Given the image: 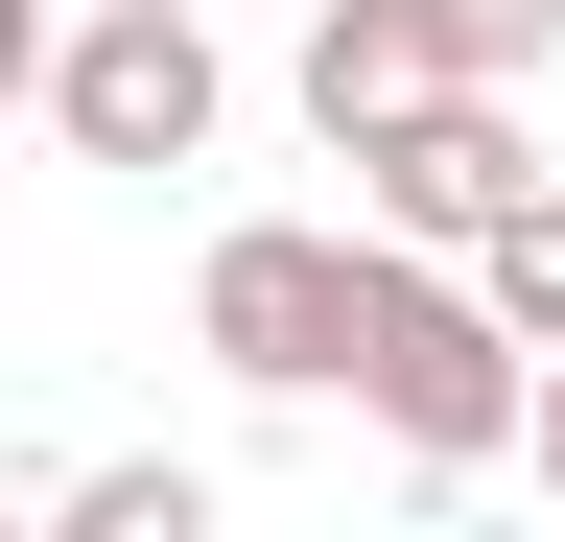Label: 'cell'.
I'll use <instances>...</instances> for the list:
<instances>
[{
    "instance_id": "1",
    "label": "cell",
    "mask_w": 565,
    "mask_h": 542,
    "mask_svg": "<svg viewBox=\"0 0 565 542\" xmlns=\"http://www.w3.org/2000/svg\"><path fill=\"white\" fill-rule=\"evenodd\" d=\"M353 401L401 425V471H494L519 448V330L471 307V259H424V236H353Z\"/></svg>"
},
{
    "instance_id": "3",
    "label": "cell",
    "mask_w": 565,
    "mask_h": 542,
    "mask_svg": "<svg viewBox=\"0 0 565 542\" xmlns=\"http://www.w3.org/2000/svg\"><path fill=\"white\" fill-rule=\"evenodd\" d=\"M189 354L259 378V401H330V354H353V236L236 213V236H212V284H189Z\"/></svg>"
},
{
    "instance_id": "5",
    "label": "cell",
    "mask_w": 565,
    "mask_h": 542,
    "mask_svg": "<svg viewBox=\"0 0 565 542\" xmlns=\"http://www.w3.org/2000/svg\"><path fill=\"white\" fill-rule=\"evenodd\" d=\"M424 72H448V47H424V0H330V24H307V118H330V142H377Z\"/></svg>"
},
{
    "instance_id": "9",
    "label": "cell",
    "mask_w": 565,
    "mask_h": 542,
    "mask_svg": "<svg viewBox=\"0 0 565 542\" xmlns=\"http://www.w3.org/2000/svg\"><path fill=\"white\" fill-rule=\"evenodd\" d=\"M519 448H542V496H565V354H519Z\"/></svg>"
},
{
    "instance_id": "2",
    "label": "cell",
    "mask_w": 565,
    "mask_h": 542,
    "mask_svg": "<svg viewBox=\"0 0 565 542\" xmlns=\"http://www.w3.org/2000/svg\"><path fill=\"white\" fill-rule=\"evenodd\" d=\"M24 95H47V142H71V166H212V118H236V72H212L189 0H71Z\"/></svg>"
},
{
    "instance_id": "6",
    "label": "cell",
    "mask_w": 565,
    "mask_h": 542,
    "mask_svg": "<svg viewBox=\"0 0 565 542\" xmlns=\"http://www.w3.org/2000/svg\"><path fill=\"white\" fill-rule=\"evenodd\" d=\"M448 259H471V307L519 330V354H565V189H494V213H471Z\"/></svg>"
},
{
    "instance_id": "4",
    "label": "cell",
    "mask_w": 565,
    "mask_h": 542,
    "mask_svg": "<svg viewBox=\"0 0 565 542\" xmlns=\"http://www.w3.org/2000/svg\"><path fill=\"white\" fill-rule=\"evenodd\" d=\"M353 189H377V236H424V259H448L471 213H494V189H542V142H519V95H494V72H424L401 118H377V142H330Z\"/></svg>"
},
{
    "instance_id": "7",
    "label": "cell",
    "mask_w": 565,
    "mask_h": 542,
    "mask_svg": "<svg viewBox=\"0 0 565 542\" xmlns=\"http://www.w3.org/2000/svg\"><path fill=\"white\" fill-rule=\"evenodd\" d=\"M47 519H71V542H189V519H212V471H166V448H118V471H71Z\"/></svg>"
},
{
    "instance_id": "10",
    "label": "cell",
    "mask_w": 565,
    "mask_h": 542,
    "mask_svg": "<svg viewBox=\"0 0 565 542\" xmlns=\"http://www.w3.org/2000/svg\"><path fill=\"white\" fill-rule=\"evenodd\" d=\"M0 118H24V72H0Z\"/></svg>"
},
{
    "instance_id": "8",
    "label": "cell",
    "mask_w": 565,
    "mask_h": 542,
    "mask_svg": "<svg viewBox=\"0 0 565 542\" xmlns=\"http://www.w3.org/2000/svg\"><path fill=\"white\" fill-rule=\"evenodd\" d=\"M424 47H448V72H494V95H519L542 47H565V0H424Z\"/></svg>"
}]
</instances>
